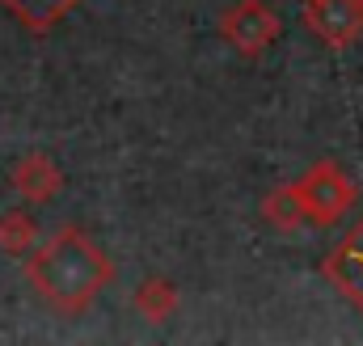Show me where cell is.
<instances>
[{
    "instance_id": "6da1fadb",
    "label": "cell",
    "mask_w": 363,
    "mask_h": 346,
    "mask_svg": "<svg viewBox=\"0 0 363 346\" xmlns=\"http://www.w3.org/2000/svg\"><path fill=\"white\" fill-rule=\"evenodd\" d=\"M30 287L64 317H81L93 300L114 283V262L85 228L68 224L51 233L26 262Z\"/></svg>"
},
{
    "instance_id": "7a4b0ae2",
    "label": "cell",
    "mask_w": 363,
    "mask_h": 346,
    "mask_svg": "<svg viewBox=\"0 0 363 346\" xmlns=\"http://www.w3.org/2000/svg\"><path fill=\"white\" fill-rule=\"evenodd\" d=\"M296 194L304 203V216L313 228H334L342 216H351L359 186L351 182V173L342 169L338 161H317L296 177Z\"/></svg>"
},
{
    "instance_id": "3957f363",
    "label": "cell",
    "mask_w": 363,
    "mask_h": 346,
    "mask_svg": "<svg viewBox=\"0 0 363 346\" xmlns=\"http://www.w3.org/2000/svg\"><path fill=\"white\" fill-rule=\"evenodd\" d=\"M283 34V17L271 0H233L220 13V38L241 60H262Z\"/></svg>"
},
{
    "instance_id": "277c9868",
    "label": "cell",
    "mask_w": 363,
    "mask_h": 346,
    "mask_svg": "<svg viewBox=\"0 0 363 346\" xmlns=\"http://www.w3.org/2000/svg\"><path fill=\"white\" fill-rule=\"evenodd\" d=\"M304 26L334 51L363 38V0H304Z\"/></svg>"
},
{
    "instance_id": "5b68a950",
    "label": "cell",
    "mask_w": 363,
    "mask_h": 346,
    "mask_svg": "<svg viewBox=\"0 0 363 346\" xmlns=\"http://www.w3.org/2000/svg\"><path fill=\"white\" fill-rule=\"evenodd\" d=\"M321 274L334 283V291L342 300H351L363 313V220L321 258Z\"/></svg>"
},
{
    "instance_id": "8992f818",
    "label": "cell",
    "mask_w": 363,
    "mask_h": 346,
    "mask_svg": "<svg viewBox=\"0 0 363 346\" xmlns=\"http://www.w3.org/2000/svg\"><path fill=\"white\" fill-rule=\"evenodd\" d=\"M9 186L17 199L26 203H51L64 190V169L47 157V152H26L17 157V165L9 169Z\"/></svg>"
},
{
    "instance_id": "52a82bcc",
    "label": "cell",
    "mask_w": 363,
    "mask_h": 346,
    "mask_svg": "<svg viewBox=\"0 0 363 346\" xmlns=\"http://www.w3.org/2000/svg\"><path fill=\"white\" fill-rule=\"evenodd\" d=\"M77 4H81V0H0V9H4L17 26H26L30 34H47V30H55Z\"/></svg>"
},
{
    "instance_id": "ba28073f",
    "label": "cell",
    "mask_w": 363,
    "mask_h": 346,
    "mask_svg": "<svg viewBox=\"0 0 363 346\" xmlns=\"http://www.w3.org/2000/svg\"><path fill=\"white\" fill-rule=\"evenodd\" d=\"M131 304H135V313H140L144 321L161 325V321H169V317L178 313V283L165 279V274H148V279L135 287Z\"/></svg>"
},
{
    "instance_id": "9c48e42d",
    "label": "cell",
    "mask_w": 363,
    "mask_h": 346,
    "mask_svg": "<svg viewBox=\"0 0 363 346\" xmlns=\"http://www.w3.org/2000/svg\"><path fill=\"white\" fill-rule=\"evenodd\" d=\"M262 220L271 224L274 233H296V228H304V224H308L304 203H300V194H296V182L274 186L271 194L262 199Z\"/></svg>"
},
{
    "instance_id": "30bf717a",
    "label": "cell",
    "mask_w": 363,
    "mask_h": 346,
    "mask_svg": "<svg viewBox=\"0 0 363 346\" xmlns=\"http://www.w3.org/2000/svg\"><path fill=\"white\" fill-rule=\"evenodd\" d=\"M0 250L9 258H26L30 250H38V220L26 207L0 211Z\"/></svg>"
}]
</instances>
